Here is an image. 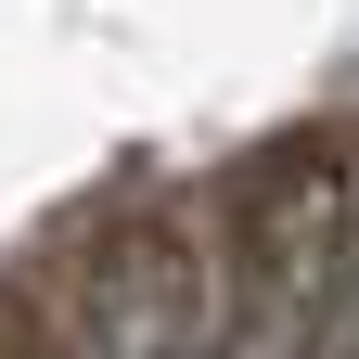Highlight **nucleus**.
<instances>
[{
    "label": "nucleus",
    "instance_id": "nucleus-1",
    "mask_svg": "<svg viewBox=\"0 0 359 359\" xmlns=\"http://www.w3.org/2000/svg\"><path fill=\"white\" fill-rule=\"evenodd\" d=\"M334 231H346V180L295 167L257 205L244 269L218 295V359H321V295H334Z\"/></svg>",
    "mask_w": 359,
    "mask_h": 359
},
{
    "label": "nucleus",
    "instance_id": "nucleus-2",
    "mask_svg": "<svg viewBox=\"0 0 359 359\" xmlns=\"http://www.w3.org/2000/svg\"><path fill=\"white\" fill-rule=\"evenodd\" d=\"M77 359H218V295L180 231H128L77 295Z\"/></svg>",
    "mask_w": 359,
    "mask_h": 359
},
{
    "label": "nucleus",
    "instance_id": "nucleus-3",
    "mask_svg": "<svg viewBox=\"0 0 359 359\" xmlns=\"http://www.w3.org/2000/svg\"><path fill=\"white\" fill-rule=\"evenodd\" d=\"M321 359H359V180H346V231H334V295H321Z\"/></svg>",
    "mask_w": 359,
    "mask_h": 359
}]
</instances>
